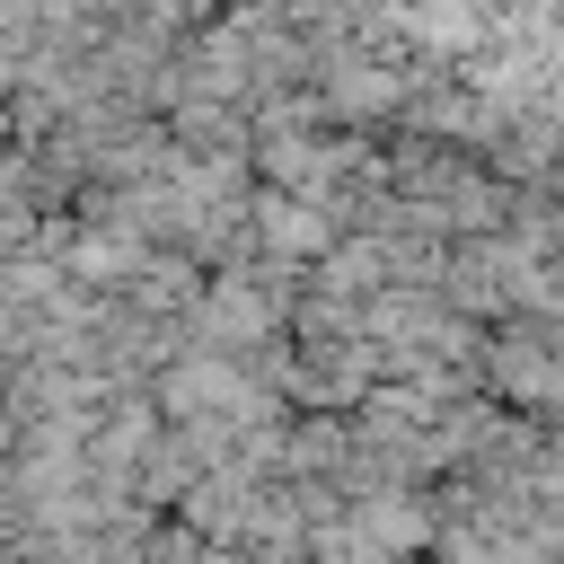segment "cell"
Wrapping results in <instances>:
<instances>
[{
    "label": "cell",
    "instance_id": "obj_1",
    "mask_svg": "<svg viewBox=\"0 0 564 564\" xmlns=\"http://www.w3.org/2000/svg\"><path fill=\"white\" fill-rule=\"evenodd\" d=\"M256 229H264V247H291V256H317L326 247V220H308L300 194H264L256 203Z\"/></svg>",
    "mask_w": 564,
    "mask_h": 564
}]
</instances>
